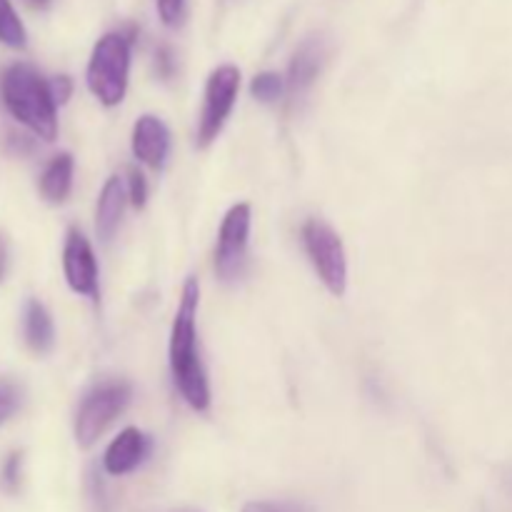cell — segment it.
Wrapping results in <instances>:
<instances>
[{
  "label": "cell",
  "mask_w": 512,
  "mask_h": 512,
  "mask_svg": "<svg viewBox=\"0 0 512 512\" xmlns=\"http://www.w3.org/2000/svg\"><path fill=\"white\" fill-rule=\"evenodd\" d=\"M198 305V278H188L183 285V293H180L173 330H170V373H173V380L185 403L198 413H205L210 408V383L198 348V328H195Z\"/></svg>",
  "instance_id": "1"
},
{
  "label": "cell",
  "mask_w": 512,
  "mask_h": 512,
  "mask_svg": "<svg viewBox=\"0 0 512 512\" xmlns=\"http://www.w3.org/2000/svg\"><path fill=\"white\" fill-rule=\"evenodd\" d=\"M0 98L8 113L30 133L43 140H55L58 103L50 93V80H45L33 65L15 63L5 68L0 75Z\"/></svg>",
  "instance_id": "2"
},
{
  "label": "cell",
  "mask_w": 512,
  "mask_h": 512,
  "mask_svg": "<svg viewBox=\"0 0 512 512\" xmlns=\"http://www.w3.org/2000/svg\"><path fill=\"white\" fill-rule=\"evenodd\" d=\"M130 43L133 38L125 33H105L95 43L93 53L88 60V88L105 108L120 105L128 90L130 75Z\"/></svg>",
  "instance_id": "3"
},
{
  "label": "cell",
  "mask_w": 512,
  "mask_h": 512,
  "mask_svg": "<svg viewBox=\"0 0 512 512\" xmlns=\"http://www.w3.org/2000/svg\"><path fill=\"white\" fill-rule=\"evenodd\" d=\"M130 398H133V388L125 380H105V383L95 385L85 395L78 415H75V440L80 448H90L98 443L100 435L128 408Z\"/></svg>",
  "instance_id": "4"
},
{
  "label": "cell",
  "mask_w": 512,
  "mask_h": 512,
  "mask_svg": "<svg viewBox=\"0 0 512 512\" xmlns=\"http://www.w3.org/2000/svg\"><path fill=\"white\" fill-rule=\"evenodd\" d=\"M300 235H303L305 253H308L313 268L318 270L325 288L335 298L345 295V290H348V260H345V248L340 235L318 218L305 220Z\"/></svg>",
  "instance_id": "5"
},
{
  "label": "cell",
  "mask_w": 512,
  "mask_h": 512,
  "mask_svg": "<svg viewBox=\"0 0 512 512\" xmlns=\"http://www.w3.org/2000/svg\"><path fill=\"white\" fill-rule=\"evenodd\" d=\"M240 90V70L235 65H220L210 73L208 85H205V103L200 113L198 125V145L208 148L223 130L230 110H233L235 98Z\"/></svg>",
  "instance_id": "6"
},
{
  "label": "cell",
  "mask_w": 512,
  "mask_h": 512,
  "mask_svg": "<svg viewBox=\"0 0 512 512\" xmlns=\"http://www.w3.org/2000/svg\"><path fill=\"white\" fill-rule=\"evenodd\" d=\"M250 223L253 210L248 203H238L228 210L218 233V248H215V270L223 280H235L245 268L248 255Z\"/></svg>",
  "instance_id": "7"
},
{
  "label": "cell",
  "mask_w": 512,
  "mask_h": 512,
  "mask_svg": "<svg viewBox=\"0 0 512 512\" xmlns=\"http://www.w3.org/2000/svg\"><path fill=\"white\" fill-rule=\"evenodd\" d=\"M63 273L73 293L85 295L90 300L100 298L98 260H95L93 245L75 228L68 230V238L63 245Z\"/></svg>",
  "instance_id": "8"
},
{
  "label": "cell",
  "mask_w": 512,
  "mask_h": 512,
  "mask_svg": "<svg viewBox=\"0 0 512 512\" xmlns=\"http://www.w3.org/2000/svg\"><path fill=\"white\" fill-rule=\"evenodd\" d=\"M150 450H153V443L145 433H140L138 428H125L113 443L105 450V473L108 475H128L133 473L135 468L143 465V460L148 458Z\"/></svg>",
  "instance_id": "9"
},
{
  "label": "cell",
  "mask_w": 512,
  "mask_h": 512,
  "mask_svg": "<svg viewBox=\"0 0 512 512\" xmlns=\"http://www.w3.org/2000/svg\"><path fill=\"white\" fill-rule=\"evenodd\" d=\"M170 153V130L155 115H143L133 128V155L148 168L160 170Z\"/></svg>",
  "instance_id": "10"
},
{
  "label": "cell",
  "mask_w": 512,
  "mask_h": 512,
  "mask_svg": "<svg viewBox=\"0 0 512 512\" xmlns=\"http://www.w3.org/2000/svg\"><path fill=\"white\" fill-rule=\"evenodd\" d=\"M323 40L320 38H308L298 50H295L293 60H290L288 70V88L293 95L305 93L310 85L315 83L320 73V65H323Z\"/></svg>",
  "instance_id": "11"
},
{
  "label": "cell",
  "mask_w": 512,
  "mask_h": 512,
  "mask_svg": "<svg viewBox=\"0 0 512 512\" xmlns=\"http://www.w3.org/2000/svg\"><path fill=\"white\" fill-rule=\"evenodd\" d=\"M125 185L118 175L105 180L103 190H100V198H98V208H95V230H98L100 238L108 243L110 238L115 235L118 230L120 218H123V210H125Z\"/></svg>",
  "instance_id": "12"
},
{
  "label": "cell",
  "mask_w": 512,
  "mask_h": 512,
  "mask_svg": "<svg viewBox=\"0 0 512 512\" xmlns=\"http://www.w3.org/2000/svg\"><path fill=\"white\" fill-rule=\"evenodd\" d=\"M23 333H25V343L30 345L33 353L45 355L53 350V343H55L53 318H50V313L45 310V305L40 303V300H28V305H25Z\"/></svg>",
  "instance_id": "13"
},
{
  "label": "cell",
  "mask_w": 512,
  "mask_h": 512,
  "mask_svg": "<svg viewBox=\"0 0 512 512\" xmlns=\"http://www.w3.org/2000/svg\"><path fill=\"white\" fill-rule=\"evenodd\" d=\"M73 188V158L68 153H60L45 165L40 175V195L48 203H65Z\"/></svg>",
  "instance_id": "14"
},
{
  "label": "cell",
  "mask_w": 512,
  "mask_h": 512,
  "mask_svg": "<svg viewBox=\"0 0 512 512\" xmlns=\"http://www.w3.org/2000/svg\"><path fill=\"white\" fill-rule=\"evenodd\" d=\"M0 43L15 50L25 48V43H28L23 20H20V15L15 13L10 0H0Z\"/></svg>",
  "instance_id": "15"
},
{
  "label": "cell",
  "mask_w": 512,
  "mask_h": 512,
  "mask_svg": "<svg viewBox=\"0 0 512 512\" xmlns=\"http://www.w3.org/2000/svg\"><path fill=\"white\" fill-rule=\"evenodd\" d=\"M285 90V80L283 75L278 73H260L253 78V85H250V93H253V98L263 100V103H275V100L283 95Z\"/></svg>",
  "instance_id": "16"
},
{
  "label": "cell",
  "mask_w": 512,
  "mask_h": 512,
  "mask_svg": "<svg viewBox=\"0 0 512 512\" xmlns=\"http://www.w3.org/2000/svg\"><path fill=\"white\" fill-rule=\"evenodd\" d=\"M158 15L168 28H180L188 15V0H155Z\"/></svg>",
  "instance_id": "17"
},
{
  "label": "cell",
  "mask_w": 512,
  "mask_h": 512,
  "mask_svg": "<svg viewBox=\"0 0 512 512\" xmlns=\"http://www.w3.org/2000/svg\"><path fill=\"white\" fill-rule=\"evenodd\" d=\"M128 198L135 208H145L148 203V180L138 168H130L128 173Z\"/></svg>",
  "instance_id": "18"
},
{
  "label": "cell",
  "mask_w": 512,
  "mask_h": 512,
  "mask_svg": "<svg viewBox=\"0 0 512 512\" xmlns=\"http://www.w3.org/2000/svg\"><path fill=\"white\" fill-rule=\"evenodd\" d=\"M20 465H23V455L10 453L8 460L3 463V473H0V483L8 493H15L20 488Z\"/></svg>",
  "instance_id": "19"
},
{
  "label": "cell",
  "mask_w": 512,
  "mask_h": 512,
  "mask_svg": "<svg viewBox=\"0 0 512 512\" xmlns=\"http://www.w3.org/2000/svg\"><path fill=\"white\" fill-rule=\"evenodd\" d=\"M243 512H313L300 503H273V500H255L248 503Z\"/></svg>",
  "instance_id": "20"
},
{
  "label": "cell",
  "mask_w": 512,
  "mask_h": 512,
  "mask_svg": "<svg viewBox=\"0 0 512 512\" xmlns=\"http://www.w3.org/2000/svg\"><path fill=\"white\" fill-rule=\"evenodd\" d=\"M50 93H53L55 103L63 105L65 100L73 93V83H70L68 75H58V78H50Z\"/></svg>",
  "instance_id": "21"
},
{
  "label": "cell",
  "mask_w": 512,
  "mask_h": 512,
  "mask_svg": "<svg viewBox=\"0 0 512 512\" xmlns=\"http://www.w3.org/2000/svg\"><path fill=\"white\" fill-rule=\"evenodd\" d=\"M13 413H15L13 393H10V390L0 388V425H3L5 420H8Z\"/></svg>",
  "instance_id": "22"
},
{
  "label": "cell",
  "mask_w": 512,
  "mask_h": 512,
  "mask_svg": "<svg viewBox=\"0 0 512 512\" xmlns=\"http://www.w3.org/2000/svg\"><path fill=\"white\" fill-rule=\"evenodd\" d=\"M158 70L163 78H170V75H173V55H170L168 48L158 50Z\"/></svg>",
  "instance_id": "23"
},
{
  "label": "cell",
  "mask_w": 512,
  "mask_h": 512,
  "mask_svg": "<svg viewBox=\"0 0 512 512\" xmlns=\"http://www.w3.org/2000/svg\"><path fill=\"white\" fill-rule=\"evenodd\" d=\"M5 273H8V243H5V235L0 233V283H3Z\"/></svg>",
  "instance_id": "24"
},
{
  "label": "cell",
  "mask_w": 512,
  "mask_h": 512,
  "mask_svg": "<svg viewBox=\"0 0 512 512\" xmlns=\"http://www.w3.org/2000/svg\"><path fill=\"white\" fill-rule=\"evenodd\" d=\"M28 3L33 5V8H48L50 0H28Z\"/></svg>",
  "instance_id": "25"
}]
</instances>
